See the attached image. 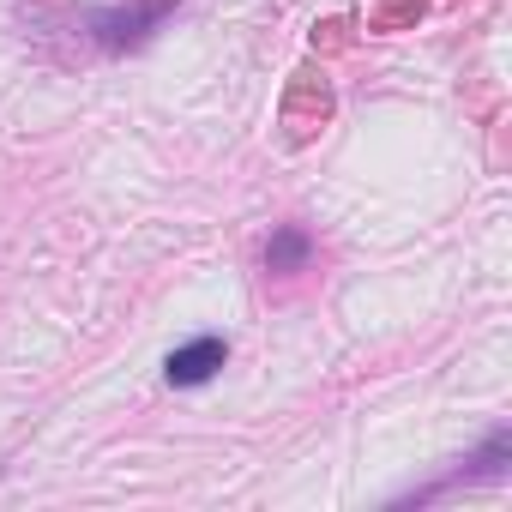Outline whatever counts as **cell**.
Masks as SVG:
<instances>
[{
	"label": "cell",
	"instance_id": "6da1fadb",
	"mask_svg": "<svg viewBox=\"0 0 512 512\" xmlns=\"http://www.w3.org/2000/svg\"><path fill=\"white\" fill-rule=\"evenodd\" d=\"M229 362V344L223 338H193V344H181V350H169V362H163V374H169V386H205L217 368Z\"/></svg>",
	"mask_w": 512,
	"mask_h": 512
},
{
	"label": "cell",
	"instance_id": "7a4b0ae2",
	"mask_svg": "<svg viewBox=\"0 0 512 512\" xmlns=\"http://www.w3.org/2000/svg\"><path fill=\"white\" fill-rule=\"evenodd\" d=\"M163 13H169V0H151V7H133V13H97L91 31H97L103 49H127V43H139Z\"/></svg>",
	"mask_w": 512,
	"mask_h": 512
},
{
	"label": "cell",
	"instance_id": "3957f363",
	"mask_svg": "<svg viewBox=\"0 0 512 512\" xmlns=\"http://www.w3.org/2000/svg\"><path fill=\"white\" fill-rule=\"evenodd\" d=\"M302 260H308V235L302 229H278L272 247H266V266L272 272H302Z\"/></svg>",
	"mask_w": 512,
	"mask_h": 512
}]
</instances>
